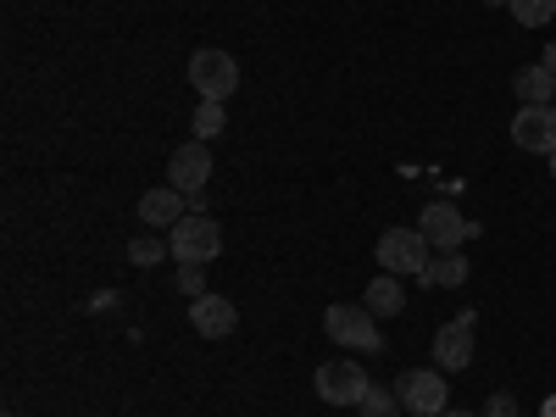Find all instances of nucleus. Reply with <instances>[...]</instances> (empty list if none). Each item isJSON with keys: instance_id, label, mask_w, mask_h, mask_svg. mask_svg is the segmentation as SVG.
I'll use <instances>...</instances> for the list:
<instances>
[{"instance_id": "393cba45", "label": "nucleus", "mask_w": 556, "mask_h": 417, "mask_svg": "<svg viewBox=\"0 0 556 417\" xmlns=\"http://www.w3.org/2000/svg\"><path fill=\"white\" fill-rule=\"evenodd\" d=\"M551 178H556V151H551Z\"/></svg>"}, {"instance_id": "0eeeda50", "label": "nucleus", "mask_w": 556, "mask_h": 417, "mask_svg": "<svg viewBox=\"0 0 556 417\" xmlns=\"http://www.w3.org/2000/svg\"><path fill=\"white\" fill-rule=\"evenodd\" d=\"M417 228H424V240L434 245V251H462L473 235H479V223H468L451 201H434V206H424V217H417Z\"/></svg>"}, {"instance_id": "6ab92c4d", "label": "nucleus", "mask_w": 556, "mask_h": 417, "mask_svg": "<svg viewBox=\"0 0 556 417\" xmlns=\"http://www.w3.org/2000/svg\"><path fill=\"white\" fill-rule=\"evenodd\" d=\"M223 123H228V117H223V101H201L190 128H195V139H217V134H223Z\"/></svg>"}, {"instance_id": "412c9836", "label": "nucleus", "mask_w": 556, "mask_h": 417, "mask_svg": "<svg viewBox=\"0 0 556 417\" xmlns=\"http://www.w3.org/2000/svg\"><path fill=\"white\" fill-rule=\"evenodd\" d=\"M484 417H518V401L501 390V395H490V401H484Z\"/></svg>"}, {"instance_id": "2eb2a0df", "label": "nucleus", "mask_w": 556, "mask_h": 417, "mask_svg": "<svg viewBox=\"0 0 556 417\" xmlns=\"http://www.w3.org/2000/svg\"><path fill=\"white\" fill-rule=\"evenodd\" d=\"M367 312H374V317H401L406 312V290L395 285V273H384V278H374V285H367Z\"/></svg>"}, {"instance_id": "5701e85b", "label": "nucleus", "mask_w": 556, "mask_h": 417, "mask_svg": "<svg viewBox=\"0 0 556 417\" xmlns=\"http://www.w3.org/2000/svg\"><path fill=\"white\" fill-rule=\"evenodd\" d=\"M540 417H556V395H545V406H540Z\"/></svg>"}, {"instance_id": "6e6552de", "label": "nucleus", "mask_w": 556, "mask_h": 417, "mask_svg": "<svg viewBox=\"0 0 556 417\" xmlns=\"http://www.w3.org/2000/svg\"><path fill=\"white\" fill-rule=\"evenodd\" d=\"M167 184L184 195H201L206 184H212V151H206V139H190V146H178L167 156Z\"/></svg>"}, {"instance_id": "dca6fc26", "label": "nucleus", "mask_w": 556, "mask_h": 417, "mask_svg": "<svg viewBox=\"0 0 556 417\" xmlns=\"http://www.w3.org/2000/svg\"><path fill=\"white\" fill-rule=\"evenodd\" d=\"M506 12H513L523 28H545L556 17V0H506Z\"/></svg>"}, {"instance_id": "4be33fe9", "label": "nucleus", "mask_w": 556, "mask_h": 417, "mask_svg": "<svg viewBox=\"0 0 556 417\" xmlns=\"http://www.w3.org/2000/svg\"><path fill=\"white\" fill-rule=\"evenodd\" d=\"M540 67H545V73H556V39L545 45V56H540Z\"/></svg>"}, {"instance_id": "1a4fd4ad", "label": "nucleus", "mask_w": 556, "mask_h": 417, "mask_svg": "<svg viewBox=\"0 0 556 417\" xmlns=\"http://www.w3.org/2000/svg\"><path fill=\"white\" fill-rule=\"evenodd\" d=\"M473 323H479L473 312H462L434 334V367L440 374H462V367L473 362Z\"/></svg>"}, {"instance_id": "39448f33", "label": "nucleus", "mask_w": 556, "mask_h": 417, "mask_svg": "<svg viewBox=\"0 0 556 417\" xmlns=\"http://www.w3.org/2000/svg\"><path fill=\"white\" fill-rule=\"evenodd\" d=\"M323 329H329V340L334 345H351V351H379L384 340H379V317L367 312V306H329L323 312Z\"/></svg>"}, {"instance_id": "f03ea898", "label": "nucleus", "mask_w": 556, "mask_h": 417, "mask_svg": "<svg viewBox=\"0 0 556 417\" xmlns=\"http://www.w3.org/2000/svg\"><path fill=\"white\" fill-rule=\"evenodd\" d=\"M167 245H173V256H178V262L206 267V262H217V256H223V228H217V217L190 212L184 223H173V228H167Z\"/></svg>"}, {"instance_id": "aec40b11", "label": "nucleus", "mask_w": 556, "mask_h": 417, "mask_svg": "<svg viewBox=\"0 0 556 417\" xmlns=\"http://www.w3.org/2000/svg\"><path fill=\"white\" fill-rule=\"evenodd\" d=\"M178 290L190 295V301H195V295H206V273H201L195 262H184V267H178Z\"/></svg>"}, {"instance_id": "b1692460", "label": "nucleus", "mask_w": 556, "mask_h": 417, "mask_svg": "<svg viewBox=\"0 0 556 417\" xmlns=\"http://www.w3.org/2000/svg\"><path fill=\"white\" fill-rule=\"evenodd\" d=\"M440 417H479V412H456V406H445V412H440Z\"/></svg>"}, {"instance_id": "7ed1b4c3", "label": "nucleus", "mask_w": 556, "mask_h": 417, "mask_svg": "<svg viewBox=\"0 0 556 417\" xmlns=\"http://www.w3.org/2000/svg\"><path fill=\"white\" fill-rule=\"evenodd\" d=\"M312 384H317V395L329 401V406H362V395L374 390V379H367V367H362V362H351V356L323 362Z\"/></svg>"}, {"instance_id": "f8f14e48", "label": "nucleus", "mask_w": 556, "mask_h": 417, "mask_svg": "<svg viewBox=\"0 0 556 417\" xmlns=\"http://www.w3.org/2000/svg\"><path fill=\"white\" fill-rule=\"evenodd\" d=\"M184 217H190V195L173 190V184H167V190H146V195H139V223H146V228H173Z\"/></svg>"}, {"instance_id": "a211bd4d", "label": "nucleus", "mask_w": 556, "mask_h": 417, "mask_svg": "<svg viewBox=\"0 0 556 417\" xmlns=\"http://www.w3.org/2000/svg\"><path fill=\"white\" fill-rule=\"evenodd\" d=\"M167 251H173V245H162L156 235H139V240H128V262H134V267H156Z\"/></svg>"}, {"instance_id": "20e7f679", "label": "nucleus", "mask_w": 556, "mask_h": 417, "mask_svg": "<svg viewBox=\"0 0 556 417\" xmlns=\"http://www.w3.org/2000/svg\"><path fill=\"white\" fill-rule=\"evenodd\" d=\"M395 395H401V406L417 412V417H440L445 401H451V384H445L440 367H406V374L395 379Z\"/></svg>"}, {"instance_id": "423d86ee", "label": "nucleus", "mask_w": 556, "mask_h": 417, "mask_svg": "<svg viewBox=\"0 0 556 417\" xmlns=\"http://www.w3.org/2000/svg\"><path fill=\"white\" fill-rule=\"evenodd\" d=\"M190 84L201 101H228L240 89V62L228 51H195L190 56Z\"/></svg>"}, {"instance_id": "ddd939ff", "label": "nucleus", "mask_w": 556, "mask_h": 417, "mask_svg": "<svg viewBox=\"0 0 556 417\" xmlns=\"http://www.w3.org/2000/svg\"><path fill=\"white\" fill-rule=\"evenodd\" d=\"M424 285L429 290H456V285H468V256H456V251H434L429 267H424Z\"/></svg>"}, {"instance_id": "4468645a", "label": "nucleus", "mask_w": 556, "mask_h": 417, "mask_svg": "<svg viewBox=\"0 0 556 417\" xmlns=\"http://www.w3.org/2000/svg\"><path fill=\"white\" fill-rule=\"evenodd\" d=\"M513 89L523 106H556V73H545V67H523L513 78Z\"/></svg>"}, {"instance_id": "9d476101", "label": "nucleus", "mask_w": 556, "mask_h": 417, "mask_svg": "<svg viewBox=\"0 0 556 417\" xmlns=\"http://www.w3.org/2000/svg\"><path fill=\"white\" fill-rule=\"evenodd\" d=\"M513 146L518 151H534V156H551L556 151V106H518Z\"/></svg>"}, {"instance_id": "f257e3e1", "label": "nucleus", "mask_w": 556, "mask_h": 417, "mask_svg": "<svg viewBox=\"0 0 556 417\" xmlns=\"http://www.w3.org/2000/svg\"><path fill=\"white\" fill-rule=\"evenodd\" d=\"M374 256H379V267H384V273H395V278H424V267H429L434 245L424 240V228H384Z\"/></svg>"}, {"instance_id": "f3484780", "label": "nucleus", "mask_w": 556, "mask_h": 417, "mask_svg": "<svg viewBox=\"0 0 556 417\" xmlns=\"http://www.w3.org/2000/svg\"><path fill=\"white\" fill-rule=\"evenodd\" d=\"M356 412H362V417H401L406 406H401V395H390V390H379V384H374V390L362 395V406H356Z\"/></svg>"}, {"instance_id": "9b49d317", "label": "nucleus", "mask_w": 556, "mask_h": 417, "mask_svg": "<svg viewBox=\"0 0 556 417\" xmlns=\"http://www.w3.org/2000/svg\"><path fill=\"white\" fill-rule=\"evenodd\" d=\"M190 323H195V334L201 340H228L240 329V312H235V301H223V295H195L190 301Z\"/></svg>"}]
</instances>
